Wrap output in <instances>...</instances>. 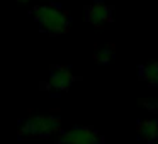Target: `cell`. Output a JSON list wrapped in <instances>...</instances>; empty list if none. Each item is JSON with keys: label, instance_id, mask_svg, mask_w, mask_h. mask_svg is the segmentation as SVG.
<instances>
[{"label": "cell", "instance_id": "cell-6", "mask_svg": "<svg viewBox=\"0 0 158 144\" xmlns=\"http://www.w3.org/2000/svg\"><path fill=\"white\" fill-rule=\"evenodd\" d=\"M138 136H139V139L146 141L148 144L156 142L158 141V122L151 119L141 120L138 124Z\"/></svg>", "mask_w": 158, "mask_h": 144}, {"label": "cell", "instance_id": "cell-2", "mask_svg": "<svg viewBox=\"0 0 158 144\" xmlns=\"http://www.w3.org/2000/svg\"><path fill=\"white\" fill-rule=\"evenodd\" d=\"M61 130V117L48 114V115H29L19 126V137L31 139V137H49Z\"/></svg>", "mask_w": 158, "mask_h": 144}, {"label": "cell", "instance_id": "cell-1", "mask_svg": "<svg viewBox=\"0 0 158 144\" xmlns=\"http://www.w3.org/2000/svg\"><path fill=\"white\" fill-rule=\"evenodd\" d=\"M34 19L39 29L49 36L66 34L70 29V15L65 9L55 4L38 5L34 9Z\"/></svg>", "mask_w": 158, "mask_h": 144}, {"label": "cell", "instance_id": "cell-8", "mask_svg": "<svg viewBox=\"0 0 158 144\" xmlns=\"http://www.w3.org/2000/svg\"><path fill=\"white\" fill-rule=\"evenodd\" d=\"M114 56H116V49H114L112 44L97 48L95 53H94V59H95L97 65H109V63L114 59Z\"/></svg>", "mask_w": 158, "mask_h": 144}, {"label": "cell", "instance_id": "cell-10", "mask_svg": "<svg viewBox=\"0 0 158 144\" xmlns=\"http://www.w3.org/2000/svg\"><path fill=\"white\" fill-rule=\"evenodd\" d=\"M153 144H158V141H156V142H153Z\"/></svg>", "mask_w": 158, "mask_h": 144}, {"label": "cell", "instance_id": "cell-7", "mask_svg": "<svg viewBox=\"0 0 158 144\" xmlns=\"http://www.w3.org/2000/svg\"><path fill=\"white\" fill-rule=\"evenodd\" d=\"M139 76L148 85L158 86V61H151L148 65H143L139 70Z\"/></svg>", "mask_w": 158, "mask_h": 144}, {"label": "cell", "instance_id": "cell-9", "mask_svg": "<svg viewBox=\"0 0 158 144\" xmlns=\"http://www.w3.org/2000/svg\"><path fill=\"white\" fill-rule=\"evenodd\" d=\"M15 2H21V4H27V2H31V0H15Z\"/></svg>", "mask_w": 158, "mask_h": 144}, {"label": "cell", "instance_id": "cell-3", "mask_svg": "<svg viewBox=\"0 0 158 144\" xmlns=\"http://www.w3.org/2000/svg\"><path fill=\"white\" fill-rule=\"evenodd\" d=\"M56 144H104V139L94 127L75 126L66 130H60Z\"/></svg>", "mask_w": 158, "mask_h": 144}, {"label": "cell", "instance_id": "cell-5", "mask_svg": "<svg viewBox=\"0 0 158 144\" xmlns=\"http://www.w3.org/2000/svg\"><path fill=\"white\" fill-rule=\"evenodd\" d=\"M85 21L94 27H102L112 21V7L104 2H95L85 9Z\"/></svg>", "mask_w": 158, "mask_h": 144}, {"label": "cell", "instance_id": "cell-4", "mask_svg": "<svg viewBox=\"0 0 158 144\" xmlns=\"http://www.w3.org/2000/svg\"><path fill=\"white\" fill-rule=\"evenodd\" d=\"M75 82V75L72 73V70L65 65H56L51 68L48 76V82H46L44 88L48 90L49 93H65L70 90V86Z\"/></svg>", "mask_w": 158, "mask_h": 144}]
</instances>
